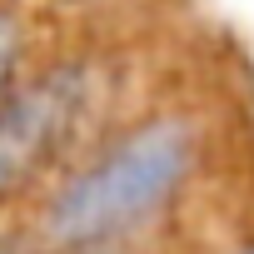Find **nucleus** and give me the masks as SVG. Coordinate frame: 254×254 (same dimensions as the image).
Wrapping results in <instances>:
<instances>
[{"label": "nucleus", "mask_w": 254, "mask_h": 254, "mask_svg": "<svg viewBox=\"0 0 254 254\" xmlns=\"http://www.w3.org/2000/svg\"><path fill=\"white\" fill-rule=\"evenodd\" d=\"M45 5H90V0H45Z\"/></svg>", "instance_id": "nucleus-6"}, {"label": "nucleus", "mask_w": 254, "mask_h": 254, "mask_svg": "<svg viewBox=\"0 0 254 254\" xmlns=\"http://www.w3.org/2000/svg\"><path fill=\"white\" fill-rule=\"evenodd\" d=\"M224 254H254V239H239L234 249H224Z\"/></svg>", "instance_id": "nucleus-5"}, {"label": "nucleus", "mask_w": 254, "mask_h": 254, "mask_svg": "<svg viewBox=\"0 0 254 254\" xmlns=\"http://www.w3.org/2000/svg\"><path fill=\"white\" fill-rule=\"evenodd\" d=\"M25 60H30V30L15 10L0 5V95L25 75Z\"/></svg>", "instance_id": "nucleus-3"}, {"label": "nucleus", "mask_w": 254, "mask_h": 254, "mask_svg": "<svg viewBox=\"0 0 254 254\" xmlns=\"http://www.w3.org/2000/svg\"><path fill=\"white\" fill-rule=\"evenodd\" d=\"M204 170V125L190 110H150L90 140L35 204L40 254H120L165 224Z\"/></svg>", "instance_id": "nucleus-1"}, {"label": "nucleus", "mask_w": 254, "mask_h": 254, "mask_svg": "<svg viewBox=\"0 0 254 254\" xmlns=\"http://www.w3.org/2000/svg\"><path fill=\"white\" fill-rule=\"evenodd\" d=\"M100 90L105 70L90 55H60L0 95V209L40 194L90 145Z\"/></svg>", "instance_id": "nucleus-2"}, {"label": "nucleus", "mask_w": 254, "mask_h": 254, "mask_svg": "<svg viewBox=\"0 0 254 254\" xmlns=\"http://www.w3.org/2000/svg\"><path fill=\"white\" fill-rule=\"evenodd\" d=\"M0 254H40L30 244V234H15V229H0Z\"/></svg>", "instance_id": "nucleus-4"}]
</instances>
